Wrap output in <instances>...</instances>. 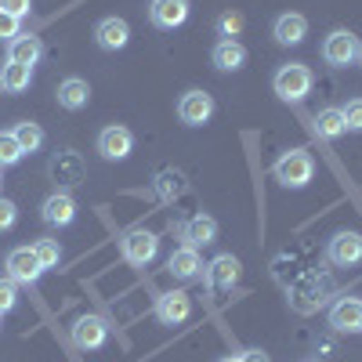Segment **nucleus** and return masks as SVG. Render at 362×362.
I'll use <instances>...</instances> for the list:
<instances>
[{
    "mask_svg": "<svg viewBox=\"0 0 362 362\" xmlns=\"http://www.w3.org/2000/svg\"><path fill=\"white\" fill-rule=\"evenodd\" d=\"M272 174H276V181H283L286 189H305L312 181V174H315V163H312V156L305 153V148H290V153H283L276 160Z\"/></svg>",
    "mask_w": 362,
    "mask_h": 362,
    "instance_id": "f257e3e1",
    "label": "nucleus"
},
{
    "mask_svg": "<svg viewBox=\"0 0 362 362\" xmlns=\"http://www.w3.org/2000/svg\"><path fill=\"white\" fill-rule=\"evenodd\" d=\"M312 83H315V76H312V69L308 66H300V62H286V66H279V73H276V80H272V87H276V95L283 98V102H300L312 90Z\"/></svg>",
    "mask_w": 362,
    "mask_h": 362,
    "instance_id": "f03ea898",
    "label": "nucleus"
},
{
    "mask_svg": "<svg viewBox=\"0 0 362 362\" xmlns=\"http://www.w3.org/2000/svg\"><path fill=\"white\" fill-rule=\"evenodd\" d=\"M47 174H51V181L58 189H76V185H83V177H87V163H83V156L76 153V148H62V153L51 156Z\"/></svg>",
    "mask_w": 362,
    "mask_h": 362,
    "instance_id": "7ed1b4c3",
    "label": "nucleus"
},
{
    "mask_svg": "<svg viewBox=\"0 0 362 362\" xmlns=\"http://www.w3.org/2000/svg\"><path fill=\"white\" fill-rule=\"evenodd\" d=\"M119 254H124V261H131V264H148L160 254V239L153 232H145V228H131V232H124V239H119Z\"/></svg>",
    "mask_w": 362,
    "mask_h": 362,
    "instance_id": "20e7f679",
    "label": "nucleus"
},
{
    "mask_svg": "<svg viewBox=\"0 0 362 362\" xmlns=\"http://www.w3.org/2000/svg\"><path fill=\"white\" fill-rule=\"evenodd\" d=\"M355 54H358V40H355V33H348V29H334V33L322 40V58H326V66H334V69L351 66Z\"/></svg>",
    "mask_w": 362,
    "mask_h": 362,
    "instance_id": "39448f33",
    "label": "nucleus"
},
{
    "mask_svg": "<svg viewBox=\"0 0 362 362\" xmlns=\"http://www.w3.org/2000/svg\"><path fill=\"white\" fill-rule=\"evenodd\" d=\"M4 268H8V279L25 283V286H33V283L44 276V264H40V257L33 254V247H15V250L8 254Z\"/></svg>",
    "mask_w": 362,
    "mask_h": 362,
    "instance_id": "423d86ee",
    "label": "nucleus"
},
{
    "mask_svg": "<svg viewBox=\"0 0 362 362\" xmlns=\"http://www.w3.org/2000/svg\"><path fill=\"white\" fill-rule=\"evenodd\" d=\"M239 272H243V264H239V257L232 254H218L210 264H203V279L210 290H232L239 283Z\"/></svg>",
    "mask_w": 362,
    "mask_h": 362,
    "instance_id": "0eeeda50",
    "label": "nucleus"
},
{
    "mask_svg": "<svg viewBox=\"0 0 362 362\" xmlns=\"http://www.w3.org/2000/svg\"><path fill=\"white\" fill-rule=\"evenodd\" d=\"M177 116H181V124H189V127H203L210 116H214V98L206 95V90H185L177 102Z\"/></svg>",
    "mask_w": 362,
    "mask_h": 362,
    "instance_id": "6e6552de",
    "label": "nucleus"
},
{
    "mask_svg": "<svg viewBox=\"0 0 362 362\" xmlns=\"http://www.w3.org/2000/svg\"><path fill=\"white\" fill-rule=\"evenodd\" d=\"M40 214H44V221H47L51 228H66V225L76 221V199H73L66 189H58V192H51V196L44 199Z\"/></svg>",
    "mask_w": 362,
    "mask_h": 362,
    "instance_id": "1a4fd4ad",
    "label": "nucleus"
},
{
    "mask_svg": "<svg viewBox=\"0 0 362 362\" xmlns=\"http://www.w3.org/2000/svg\"><path fill=\"white\" fill-rule=\"evenodd\" d=\"M326 257H329V264H337V268L358 264L362 261V235L358 232H337L334 239H329V247H326Z\"/></svg>",
    "mask_w": 362,
    "mask_h": 362,
    "instance_id": "9d476101",
    "label": "nucleus"
},
{
    "mask_svg": "<svg viewBox=\"0 0 362 362\" xmlns=\"http://www.w3.org/2000/svg\"><path fill=\"white\" fill-rule=\"evenodd\" d=\"M109 341V326L102 315H80L73 322V344L76 348H87V351H95Z\"/></svg>",
    "mask_w": 362,
    "mask_h": 362,
    "instance_id": "9b49d317",
    "label": "nucleus"
},
{
    "mask_svg": "<svg viewBox=\"0 0 362 362\" xmlns=\"http://www.w3.org/2000/svg\"><path fill=\"white\" fill-rule=\"evenodd\" d=\"M131 148H134V134H131L127 127H119V124H112V127H105V131L98 134V153H102L105 160H112V163L127 160Z\"/></svg>",
    "mask_w": 362,
    "mask_h": 362,
    "instance_id": "f8f14e48",
    "label": "nucleus"
},
{
    "mask_svg": "<svg viewBox=\"0 0 362 362\" xmlns=\"http://www.w3.org/2000/svg\"><path fill=\"white\" fill-rule=\"evenodd\" d=\"M329 326L337 334H362V300L358 297H341L329 308Z\"/></svg>",
    "mask_w": 362,
    "mask_h": 362,
    "instance_id": "ddd939ff",
    "label": "nucleus"
},
{
    "mask_svg": "<svg viewBox=\"0 0 362 362\" xmlns=\"http://www.w3.org/2000/svg\"><path fill=\"white\" fill-rule=\"evenodd\" d=\"M189 315H192V300H189V293L170 290V293H163V297L156 300V319H160L163 326H181Z\"/></svg>",
    "mask_w": 362,
    "mask_h": 362,
    "instance_id": "4468645a",
    "label": "nucleus"
},
{
    "mask_svg": "<svg viewBox=\"0 0 362 362\" xmlns=\"http://www.w3.org/2000/svg\"><path fill=\"white\" fill-rule=\"evenodd\" d=\"M272 37H276V44H283V47L305 44V37H308V18L297 15V11H286V15L276 18V25H272Z\"/></svg>",
    "mask_w": 362,
    "mask_h": 362,
    "instance_id": "2eb2a0df",
    "label": "nucleus"
},
{
    "mask_svg": "<svg viewBox=\"0 0 362 362\" xmlns=\"http://www.w3.org/2000/svg\"><path fill=\"white\" fill-rule=\"evenodd\" d=\"M148 18L156 29H177L189 18V0H153L148 4Z\"/></svg>",
    "mask_w": 362,
    "mask_h": 362,
    "instance_id": "dca6fc26",
    "label": "nucleus"
},
{
    "mask_svg": "<svg viewBox=\"0 0 362 362\" xmlns=\"http://www.w3.org/2000/svg\"><path fill=\"white\" fill-rule=\"evenodd\" d=\"M95 40H98L102 51H124L127 40H131V25L124 18H116V15L112 18H102L95 25Z\"/></svg>",
    "mask_w": 362,
    "mask_h": 362,
    "instance_id": "f3484780",
    "label": "nucleus"
},
{
    "mask_svg": "<svg viewBox=\"0 0 362 362\" xmlns=\"http://www.w3.org/2000/svg\"><path fill=\"white\" fill-rule=\"evenodd\" d=\"M181 239H185V247H206L218 239V221L210 214H192L185 225H181Z\"/></svg>",
    "mask_w": 362,
    "mask_h": 362,
    "instance_id": "a211bd4d",
    "label": "nucleus"
},
{
    "mask_svg": "<svg viewBox=\"0 0 362 362\" xmlns=\"http://www.w3.org/2000/svg\"><path fill=\"white\" fill-rule=\"evenodd\" d=\"M167 272H170L174 279H181V283L199 279V276H203L199 250H196V247H181V250H174V254H170V261H167Z\"/></svg>",
    "mask_w": 362,
    "mask_h": 362,
    "instance_id": "6ab92c4d",
    "label": "nucleus"
},
{
    "mask_svg": "<svg viewBox=\"0 0 362 362\" xmlns=\"http://www.w3.org/2000/svg\"><path fill=\"white\" fill-rule=\"evenodd\" d=\"M210 62H214L221 73H235L247 66V47L239 40H218L214 51H210Z\"/></svg>",
    "mask_w": 362,
    "mask_h": 362,
    "instance_id": "aec40b11",
    "label": "nucleus"
},
{
    "mask_svg": "<svg viewBox=\"0 0 362 362\" xmlns=\"http://www.w3.org/2000/svg\"><path fill=\"white\" fill-rule=\"evenodd\" d=\"M44 54V40L33 33H18L15 40H8V62H22V66H37Z\"/></svg>",
    "mask_w": 362,
    "mask_h": 362,
    "instance_id": "412c9836",
    "label": "nucleus"
},
{
    "mask_svg": "<svg viewBox=\"0 0 362 362\" xmlns=\"http://www.w3.org/2000/svg\"><path fill=\"white\" fill-rule=\"evenodd\" d=\"M54 98H58V105H62V109L76 112V109H83V105L90 102V87H87V80H80V76H69V80H62V83H58Z\"/></svg>",
    "mask_w": 362,
    "mask_h": 362,
    "instance_id": "4be33fe9",
    "label": "nucleus"
},
{
    "mask_svg": "<svg viewBox=\"0 0 362 362\" xmlns=\"http://www.w3.org/2000/svg\"><path fill=\"white\" fill-rule=\"evenodd\" d=\"M156 196L163 199V203H174V199H181L185 196V189H189V181H185V174H181L177 167H163L160 174H156Z\"/></svg>",
    "mask_w": 362,
    "mask_h": 362,
    "instance_id": "5701e85b",
    "label": "nucleus"
},
{
    "mask_svg": "<svg viewBox=\"0 0 362 362\" xmlns=\"http://www.w3.org/2000/svg\"><path fill=\"white\" fill-rule=\"evenodd\" d=\"M29 83H33V66L8 62L0 69V90H8V95H22V90H29Z\"/></svg>",
    "mask_w": 362,
    "mask_h": 362,
    "instance_id": "b1692460",
    "label": "nucleus"
},
{
    "mask_svg": "<svg viewBox=\"0 0 362 362\" xmlns=\"http://www.w3.org/2000/svg\"><path fill=\"white\" fill-rule=\"evenodd\" d=\"M290 300H293V308H297V312H305V315H308V312H315V308L322 305L326 297H322L319 279H305V283H297V286H293Z\"/></svg>",
    "mask_w": 362,
    "mask_h": 362,
    "instance_id": "393cba45",
    "label": "nucleus"
},
{
    "mask_svg": "<svg viewBox=\"0 0 362 362\" xmlns=\"http://www.w3.org/2000/svg\"><path fill=\"white\" fill-rule=\"evenodd\" d=\"M315 134H319L322 141H337V138L344 134V112H341V109H322V112L315 116Z\"/></svg>",
    "mask_w": 362,
    "mask_h": 362,
    "instance_id": "a878e982",
    "label": "nucleus"
},
{
    "mask_svg": "<svg viewBox=\"0 0 362 362\" xmlns=\"http://www.w3.org/2000/svg\"><path fill=\"white\" fill-rule=\"evenodd\" d=\"M11 134H15V141H18L22 153H37V148L44 145V127L33 124V119H22V124H15Z\"/></svg>",
    "mask_w": 362,
    "mask_h": 362,
    "instance_id": "bb28decb",
    "label": "nucleus"
},
{
    "mask_svg": "<svg viewBox=\"0 0 362 362\" xmlns=\"http://www.w3.org/2000/svg\"><path fill=\"white\" fill-rule=\"evenodd\" d=\"M22 156H25V153L18 148L15 134H11V131H0V170H4V167H15Z\"/></svg>",
    "mask_w": 362,
    "mask_h": 362,
    "instance_id": "cd10ccee",
    "label": "nucleus"
},
{
    "mask_svg": "<svg viewBox=\"0 0 362 362\" xmlns=\"http://www.w3.org/2000/svg\"><path fill=\"white\" fill-rule=\"evenodd\" d=\"M33 254L40 257L44 268H58V261H62V247H58V239H37Z\"/></svg>",
    "mask_w": 362,
    "mask_h": 362,
    "instance_id": "c85d7f7f",
    "label": "nucleus"
},
{
    "mask_svg": "<svg viewBox=\"0 0 362 362\" xmlns=\"http://www.w3.org/2000/svg\"><path fill=\"white\" fill-rule=\"evenodd\" d=\"M239 29H243V15H239V11H225V15L218 18V33H221V40H235V37H239Z\"/></svg>",
    "mask_w": 362,
    "mask_h": 362,
    "instance_id": "c756f323",
    "label": "nucleus"
},
{
    "mask_svg": "<svg viewBox=\"0 0 362 362\" xmlns=\"http://www.w3.org/2000/svg\"><path fill=\"white\" fill-rule=\"evenodd\" d=\"M341 112H344V131L362 134V98H351Z\"/></svg>",
    "mask_w": 362,
    "mask_h": 362,
    "instance_id": "7c9ffc66",
    "label": "nucleus"
},
{
    "mask_svg": "<svg viewBox=\"0 0 362 362\" xmlns=\"http://www.w3.org/2000/svg\"><path fill=\"white\" fill-rule=\"evenodd\" d=\"M18 305V283L15 279H0V315L11 312Z\"/></svg>",
    "mask_w": 362,
    "mask_h": 362,
    "instance_id": "2f4dec72",
    "label": "nucleus"
},
{
    "mask_svg": "<svg viewBox=\"0 0 362 362\" xmlns=\"http://www.w3.org/2000/svg\"><path fill=\"white\" fill-rule=\"evenodd\" d=\"M15 218H18V206L11 199H0V232H8L15 225Z\"/></svg>",
    "mask_w": 362,
    "mask_h": 362,
    "instance_id": "473e14b6",
    "label": "nucleus"
},
{
    "mask_svg": "<svg viewBox=\"0 0 362 362\" xmlns=\"http://www.w3.org/2000/svg\"><path fill=\"white\" fill-rule=\"evenodd\" d=\"M15 37H18V18L0 11V40H15Z\"/></svg>",
    "mask_w": 362,
    "mask_h": 362,
    "instance_id": "72a5a7b5",
    "label": "nucleus"
},
{
    "mask_svg": "<svg viewBox=\"0 0 362 362\" xmlns=\"http://www.w3.org/2000/svg\"><path fill=\"white\" fill-rule=\"evenodd\" d=\"M29 8H33V0H0V11H8V15H15V18L29 15Z\"/></svg>",
    "mask_w": 362,
    "mask_h": 362,
    "instance_id": "f704fd0d",
    "label": "nucleus"
},
{
    "mask_svg": "<svg viewBox=\"0 0 362 362\" xmlns=\"http://www.w3.org/2000/svg\"><path fill=\"white\" fill-rule=\"evenodd\" d=\"M239 362H272V358H268L264 351H257V348H254V351H243V355H239Z\"/></svg>",
    "mask_w": 362,
    "mask_h": 362,
    "instance_id": "c9c22d12",
    "label": "nucleus"
},
{
    "mask_svg": "<svg viewBox=\"0 0 362 362\" xmlns=\"http://www.w3.org/2000/svg\"><path fill=\"white\" fill-rule=\"evenodd\" d=\"M355 62H358V66H362V44H358V54H355Z\"/></svg>",
    "mask_w": 362,
    "mask_h": 362,
    "instance_id": "e433bc0d",
    "label": "nucleus"
},
{
    "mask_svg": "<svg viewBox=\"0 0 362 362\" xmlns=\"http://www.w3.org/2000/svg\"><path fill=\"white\" fill-rule=\"evenodd\" d=\"M221 362H239V355H228V358H221Z\"/></svg>",
    "mask_w": 362,
    "mask_h": 362,
    "instance_id": "4c0bfd02",
    "label": "nucleus"
},
{
    "mask_svg": "<svg viewBox=\"0 0 362 362\" xmlns=\"http://www.w3.org/2000/svg\"><path fill=\"white\" fill-rule=\"evenodd\" d=\"M305 362H315V358H305Z\"/></svg>",
    "mask_w": 362,
    "mask_h": 362,
    "instance_id": "58836bf2",
    "label": "nucleus"
}]
</instances>
